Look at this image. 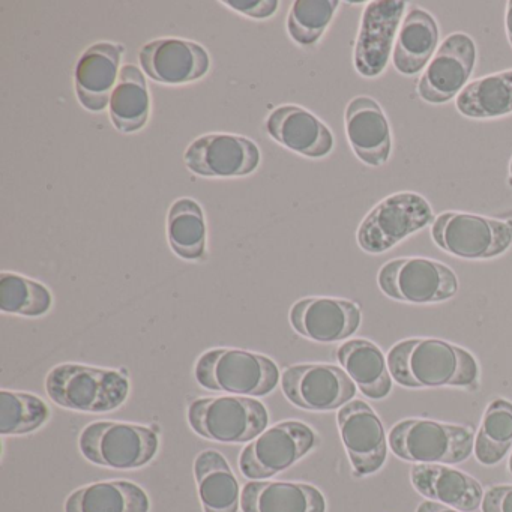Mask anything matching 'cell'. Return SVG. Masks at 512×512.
<instances>
[{"mask_svg": "<svg viewBox=\"0 0 512 512\" xmlns=\"http://www.w3.org/2000/svg\"><path fill=\"white\" fill-rule=\"evenodd\" d=\"M392 379L404 388L476 389L479 364L463 347L437 338H407L388 353Z\"/></svg>", "mask_w": 512, "mask_h": 512, "instance_id": "obj_1", "label": "cell"}, {"mask_svg": "<svg viewBox=\"0 0 512 512\" xmlns=\"http://www.w3.org/2000/svg\"><path fill=\"white\" fill-rule=\"evenodd\" d=\"M194 377L209 391L265 397L277 388L280 371L268 356L242 349H211L196 362Z\"/></svg>", "mask_w": 512, "mask_h": 512, "instance_id": "obj_2", "label": "cell"}, {"mask_svg": "<svg viewBox=\"0 0 512 512\" xmlns=\"http://www.w3.org/2000/svg\"><path fill=\"white\" fill-rule=\"evenodd\" d=\"M46 391L50 400L64 409L104 413L125 403L130 394V382L119 371L62 364L47 376Z\"/></svg>", "mask_w": 512, "mask_h": 512, "instance_id": "obj_3", "label": "cell"}, {"mask_svg": "<svg viewBox=\"0 0 512 512\" xmlns=\"http://www.w3.org/2000/svg\"><path fill=\"white\" fill-rule=\"evenodd\" d=\"M391 451L401 460L418 464H458L475 448V434L467 425L431 419H404L389 433Z\"/></svg>", "mask_w": 512, "mask_h": 512, "instance_id": "obj_4", "label": "cell"}, {"mask_svg": "<svg viewBox=\"0 0 512 512\" xmlns=\"http://www.w3.org/2000/svg\"><path fill=\"white\" fill-rule=\"evenodd\" d=\"M188 422L199 436L218 443L253 442L268 427L265 404L251 397L197 398L188 406Z\"/></svg>", "mask_w": 512, "mask_h": 512, "instance_id": "obj_5", "label": "cell"}, {"mask_svg": "<svg viewBox=\"0 0 512 512\" xmlns=\"http://www.w3.org/2000/svg\"><path fill=\"white\" fill-rule=\"evenodd\" d=\"M86 460L109 469L131 470L154 460L160 439L151 428L131 422H92L80 434Z\"/></svg>", "mask_w": 512, "mask_h": 512, "instance_id": "obj_6", "label": "cell"}, {"mask_svg": "<svg viewBox=\"0 0 512 512\" xmlns=\"http://www.w3.org/2000/svg\"><path fill=\"white\" fill-rule=\"evenodd\" d=\"M431 238L451 256L467 260L493 259L512 245V221L467 212H442L434 218Z\"/></svg>", "mask_w": 512, "mask_h": 512, "instance_id": "obj_7", "label": "cell"}, {"mask_svg": "<svg viewBox=\"0 0 512 512\" xmlns=\"http://www.w3.org/2000/svg\"><path fill=\"white\" fill-rule=\"evenodd\" d=\"M434 221L433 208L421 194L395 193L374 206L362 220L356 239L370 254H382L407 236L425 229Z\"/></svg>", "mask_w": 512, "mask_h": 512, "instance_id": "obj_8", "label": "cell"}, {"mask_svg": "<svg viewBox=\"0 0 512 512\" xmlns=\"http://www.w3.org/2000/svg\"><path fill=\"white\" fill-rule=\"evenodd\" d=\"M377 284L388 298L407 304H437L454 298L458 280L449 266L424 257H404L385 263Z\"/></svg>", "mask_w": 512, "mask_h": 512, "instance_id": "obj_9", "label": "cell"}, {"mask_svg": "<svg viewBox=\"0 0 512 512\" xmlns=\"http://www.w3.org/2000/svg\"><path fill=\"white\" fill-rule=\"evenodd\" d=\"M319 443L316 431L304 422L283 421L263 431L239 457L245 478L265 481L292 467Z\"/></svg>", "mask_w": 512, "mask_h": 512, "instance_id": "obj_10", "label": "cell"}, {"mask_svg": "<svg viewBox=\"0 0 512 512\" xmlns=\"http://www.w3.org/2000/svg\"><path fill=\"white\" fill-rule=\"evenodd\" d=\"M281 386L290 403L311 412L341 409L358 389L343 368L329 364L292 365L281 374Z\"/></svg>", "mask_w": 512, "mask_h": 512, "instance_id": "obj_11", "label": "cell"}, {"mask_svg": "<svg viewBox=\"0 0 512 512\" xmlns=\"http://www.w3.org/2000/svg\"><path fill=\"white\" fill-rule=\"evenodd\" d=\"M407 4L403 0H374L362 13L353 64L365 79L379 77L388 67Z\"/></svg>", "mask_w": 512, "mask_h": 512, "instance_id": "obj_12", "label": "cell"}, {"mask_svg": "<svg viewBox=\"0 0 512 512\" xmlns=\"http://www.w3.org/2000/svg\"><path fill=\"white\" fill-rule=\"evenodd\" d=\"M184 163L202 178H242L256 172L260 149L244 136L205 134L188 146Z\"/></svg>", "mask_w": 512, "mask_h": 512, "instance_id": "obj_13", "label": "cell"}, {"mask_svg": "<svg viewBox=\"0 0 512 512\" xmlns=\"http://www.w3.org/2000/svg\"><path fill=\"white\" fill-rule=\"evenodd\" d=\"M476 64L475 41L463 32L449 35L419 77L416 92L425 103L445 104L466 88Z\"/></svg>", "mask_w": 512, "mask_h": 512, "instance_id": "obj_14", "label": "cell"}, {"mask_svg": "<svg viewBox=\"0 0 512 512\" xmlns=\"http://www.w3.org/2000/svg\"><path fill=\"white\" fill-rule=\"evenodd\" d=\"M337 422L356 476L379 472L388 455V437L377 413L365 401L352 400L341 407Z\"/></svg>", "mask_w": 512, "mask_h": 512, "instance_id": "obj_15", "label": "cell"}, {"mask_svg": "<svg viewBox=\"0 0 512 512\" xmlns=\"http://www.w3.org/2000/svg\"><path fill=\"white\" fill-rule=\"evenodd\" d=\"M146 76L161 85H188L211 70L209 53L194 41L160 38L145 44L139 52Z\"/></svg>", "mask_w": 512, "mask_h": 512, "instance_id": "obj_16", "label": "cell"}, {"mask_svg": "<svg viewBox=\"0 0 512 512\" xmlns=\"http://www.w3.org/2000/svg\"><path fill=\"white\" fill-rule=\"evenodd\" d=\"M290 325L302 337L316 343H337L352 337L361 326V308L337 298H305L293 305Z\"/></svg>", "mask_w": 512, "mask_h": 512, "instance_id": "obj_17", "label": "cell"}, {"mask_svg": "<svg viewBox=\"0 0 512 512\" xmlns=\"http://www.w3.org/2000/svg\"><path fill=\"white\" fill-rule=\"evenodd\" d=\"M125 47L116 43H97L89 47L76 65V95L82 107L101 113L109 107L121 74Z\"/></svg>", "mask_w": 512, "mask_h": 512, "instance_id": "obj_18", "label": "cell"}, {"mask_svg": "<svg viewBox=\"0 0 512 512\" xmlns=\"http://www.w3.org/2000/svg\"><path fill=\"white\" fill-rule=\"evenodd\" d=\"M344 122L347 140L356 157L371 167L386 164L391 157L392 134L380 104L365 95L353 98L347 104Z\"/></svg>", "mask_w": 512, "mask_h": 512, "instance_id": "obj_19", "label": "cell"}, {"mask_svg": "<svg viewBox=\"0 0 512 512\" xmlns=\"http://www.w3.org/2000/svg\"><path fill=\"white\" fill-rule=\"evenodd\" d=\"M265 128L275 142L305 158H325L334 149L331 130L302 107H277L266 119Z\"/></svg>", "mask_w": 512, "mask_h": 512, "instance_id": "obj_20", "label": "cell"}, {"mask_svg": "<svg viewBox=\"0 0 512 512\" xmlns=\"http://www.w3.org/2000/svg\"><path fill=\"white\" fill-rule=\"evenodd\" d=\"M410 481L422 496L460 512H473L484 499L482 485L461 470L446 464H415Z\"/></svg>", "mask_w": 512, "mask_h": 512, "instance_id": "obj_21", "label": "cell"}, {"mask_svg": "<svg viewBox=\"0 0 512 512\" xmlns=\"http://www.w3.org/2000/svg\"><path fill=\"white\" fill-rule=\"evenodd\" d=\"M242 512H326L322 491L301 482L251 481L241 497Z\"/></svg>", "mask_w": 512, "mask_h": 512, "instance_id": "obj_22", "label": "cell"}, {"mask_svg": "<svg viewBox=\"0 0 512 512\" xmlns=\"http://www.w3.org/2000/svg\"><path fill=\"white\" fill-rule=\"evenodd\" d=\"M439 26L422 8H410L401 23L392 52V64L403 76L425 70L439 47Z\"/></svg>", "mask_w": 512, "mask_h": 512, "instance_id": "obj_23", "label": "cell"}, {"mask_svg": "<svg viewBox=\"0 0 512 512\" xmlns=\"http://www.w3.org/2000/svg\"><path fill=\"white\" fill-rule=\"evenodd\" d=\"M337 359L365 397L383 400L391 394L394 379L388 358L376 344L364 338L346 341L338 347Z\"/></svg>", "mask_w": 512, "mask_h": 512, "instance_id": "obj_24", "label": "cell"}, {"mask_svg": "<svg viewBox=\"0 0 512 512\" xmlns=\"http://www.w3.org/2000/svg\"><path fill=\"white\" fill-rule=\"evenodd\" d=\"M203 512H238L241 487L226 458L217 451L200 452L194 461Z\"/></svg>", "mask_w": 512, "mask_h": 512, "instance_id": "obj_25", "label": "cell"}, {"mask_svg": "<svg viewBox=\"0 0 512 512\" xmlns=\"http://www.w3.org/2000/svg\"><path fill=\"white\" fill-rule=\"evenodd\" d=\"M109 115L119 133L143 130L151 116V95L145 74L136 65H124L109 101Z\"/></svg>", "mask_w": 512, "mask_h": 512, "instance_id": "obj_26", "label": "cell"}, {"mask_svg": "<svg viewBox=\"0 0 512 512\" xmlns=\"http://www.w3.org/2000/svg\"><path fill=\"white\" fill-rule=\"evenodd\" d=\"M149 497L130 481H103L68 496L65 512H149Z\"/></svg>", "mask_w": 512, "mask_h": 512, "instance_id": "obj_27", "label": "cell"}, {"mask_svg": "<svg viewBox=\"0 0 512 512\" xmlns=\"http://www.w3.org/2000/svg\"><path fill=\"white\" fill-rule=\"evenodd\" d=\"M455 107L470 119H494L512 113V70L481 77L458 94Z\"/></svg>", "mask_w": 512, "mask_h": 512, "instance_id": "obj_28", "label": "cell"}, {"mask_svg": "<svg viewBox=\"0 0 512 512\" xmlns=\"http://www.w3.org/2000/svg\"><path fill=\"white\" fill-rule=\"evenodd\" d=\"M167 239L176 256L188 262H199L206 256L205 215L196 200L178 199L167 214Z\"/></svg>", "mask_w": 512, "mask_h": 512, "instance_id": "obj_29", "label": "cell"}, {"mask_svg": "<svg viewBox=\"0 0 512 512\" xmlns=\"http://www.w3.org/2000/svg\"><path fill=\"white\" fill-rule=\"evenodd\" d=\"M512 448V403L497 398L485 410L475 437V457L484 466H494Z\"/></svg>", "mask_w": 512, "mask_h": 512, "instance_id": "obj_30", "label": "cell"}, {"mask_svg": "<svg viewBox=\"0 0 512 512\" xmlns=\"http://www.w3.org/2000/svg\"><path fill=\"white\" fill-rule=\"evenodd\" d=\"M53 307L52 292L44 284L14 272L0 274V311L25 317H41Z\"/></svg>", "mask_w": 512, "mask_h": 512, "instance_id": "obj_31", "label": "cell"}, {"mask_svg": "<svg viewBox=\"0 0 512 512\" xmlns=\"http://www.w3.org/2000/svg\"><path fill=\"white\" fill-rule=\"evenodd\" d=\"M47 404L28 392H0V434L22 436L43 427L49 419Z\"/></svg>", "mask_w": 512, "mask_h": 512, "instance_id": "obj_32", "label": "cell"}, {"mask_svg": "<svg viewBox=\"0 0 512 512\" xmlns=\"http://www.w3.org/2000/svg\"><path fill=\"white\" fill-rule=\"evenodd\" d=\"M338 8V0H296L287 16L290 38L302 47L319 43Z\"/></svg>", "mask_w": 512, "mask_h": 512, "instance_id": "obj_33", "label": "cell"}, {"mask_svg": "<svg viewBox=\"0 0 512 512\" xmlns=\"http://www.w3.org/2000/svg\"><path fill=\"white\" fill-rule=\"evenodd\" d=\"M221 4L236 13L256 20L269 19L277 13L278 7H280L278 0H223Z\"/></svg>", "mask_w": 512, "mask_h": 512, "instance_id": "obj_34", "label": "cell"}, {"mask_svg": "<svg viewBox=\"0 0 512 512\" xmlns=\"http://www.w3.org/2000/svg\"><path fill=\"white\" fill-rule=\"evenodd\" d=\"M482 512H512V485H494L484 493Z\"/></svg>", "mask_w": 512, "mask_h": 512, "instance_id": "obj_35", "label": "cell"}, {"mask_svg": "<svg viewBox=\"0 0 512 512\" xmlns=\"http://www.w3.org/2000/svg\"><path fill=\"white\" fill-rule=\"evenodd\" d=\"M416 512H460L457 509L449 508V506L442 505V503L434 502V500H425L419 503Z\"/></svg>", "mask_w": 512, "mask_h": 512, "instance_id": "obj_36", "label": "cell"}, {"mask_svg": "<svg viewBox=\"0 0 512 512\" xmlns=\"http://www.w3.org/2000/svg\"><path fill=\"white\" fill-rule=\"evenodd\" d=\"M505 26L506 35H508V40L512 47V0L506 4Z\"/></svg>", "mask_w": 512, "mask_h": 512, "instance_id": "obj_37", "label": "cell"}, {"mask_svg": "<svg viewBox=\"0 0 512 512\" xmlns=\"http://www.w3.org/2000/svg\"><path fill=\"white\" fill-rule=\"evenodd\" d=\"M509 184L512 185V158L511 163H509Z\"/></svg>", "mask_w": 512, "mask_h": 512, "instance_id": "obj_38", "label": "cell"}, {"mask_svg": "<svg viewBox=\"0 0 512 512\" xmlns=\"http://www.w3.org/2000/svg\"><path fill=\"white\" fill-rule=\"evenodd\" d=\"M508 469H509V472H511V475H512V454H511V458H509Z\"/></svg>", "mask_w": 512, "mask_h": 512, "instance_id": "obj_39", "label": "cell"}]
</instances>
